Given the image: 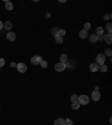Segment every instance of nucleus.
<instances>
[{
	"mask_svg": "<svg viewBox=\"0 0 112 125\" xmlns=\"http://www.w3.org/2000/svg\"><path fill=\"white\" fill-rule=\"evenodd\" d=\"M103 34H104V29H103V27H97L95 35H97V36H102Z\"/></svg>",
	"mask_w": 112,
	"mask_h": 125,
	"instance_id": "obj_13",
	"label": "nucleus"
},
{
	"mask_svg": "<svg viewBox=\"0 0 112 125\" xmlns=\"http://www.w3.org/2000/svg\"><path fill=\"white\" fill-rule=\"evenodd\" d=\"M99 70L102 72V73H105V72L108 70V67L105 66V65H100V66H99Z\"/></svg>",
	"mask_w": 112,
	"mask_h": 125,
	"instance_id": "obj_19",
	"label": "nucleus"
},
{
	"mask_svg": "<svg viewBox=\"0 0 112 125\" xmlns=\"http://www.w3.org/2000/svg\"><path fill=\"white\" fill-rule=\"evenodd\" d=\"M89 39L91 43H97V39H99V36L95 34H92V35H89Z\"/></svg>",
	"mask_w": 112,
	"mask_h": 125,
	"instance_id": "obj_11",
	"label": "nucleus"
},
{
	"mask_svg": "<svg viewBox=\"0 0 112 125\" xmlns=\"http://www.w3.org/2000/svg\"><path fill=\"white\" fill-rule=\"evenodd\" d=\"M89 102H90V98L87 95L78 96V103H80V105H87Z\"/></svg>",
	"mask_w": 112,
	"mask_h": 125,
	"instance_id": "obj_1",
	"label": "nucleus"
},
{
	"mask_svg": "<svg viewBox=\"0 0 112 125\" xmlns=\"http://www.w3.org/2000/svg\"><path fill=\"white\" fill-rule=\"evenodd\" d=\"M110 18H111V15H105L104 16V19H107V20H109Z\"/></svg>",
	"mask_w": 112,
	"mask_h": 125,
	"instance_id": "obj_29",
	"label": "nucleus"
},
{
	"mask_svg": "<svg viewBox=\"0 0 112 125\" xmlns=\"http://www.w3.org/2000/svg\"><path fill=\"white\" fill-rule=\"evenodd\" d=\"M105 29L109 31V34H111V31H112V25H111V22H108V24L105 25Z\"/></svg>",
	"mask_w": 112,
	"mask_h": 125,
	"instance_id": "obj_20",
	"label": "nucleus"
},
{
	"mask_svg": "<svg viewBox=\"0 0 112 125\" xmlns=\"http://www.w3.org/2000/svg\"><path fill=\"white\" fill-rule=\"evenodd\" d=\"M2 28H4V24H2V22L0 21V30L2 29Z\"/></svg>",
	"mask_w": 112,
	"mask_h": 125,
	"instance_id": "obj_31",
	"label": "nucleus"
},
{
	"mask_svg": "<svg viewBox=\"0 0 112 125\" xmlns=\"http://www.w3.org/2000/svg\"><path fill=\"white\" fill-rule=\"evenodd\" d=\"M53 34H54V36L57 35V34H58V29H57V28H54V29H53Z\"/></svg>",
	"mask_w": 112,
	"mask_h": 125,
	"instance_id": "obj_28",
	"label": "nucleus"
},
{
	"mask_svg": "<svg viewBox=\"0 0 112 125\" xmlns=\"http://www.w3.org/2000/svg\"><path fill=\"white\" fill-rule=\"evenodd\" d=\"M97 64L100 66V65H104V62H105V56L104 54H99V55L97 56Z\"/></svg>",
	"mask_w": 112,
	"mask_h": 125,
	"instance_id": "obj_2",
	"label": "nucleus"
},
{
	"mask_svg": "<svg viewBox=\"0 0 112 125\" xmlns=\"http://www.w3.org/2000/svg\"><path fill=\"white\" fill-rule=\"evenodd\" d=\"M5 65V59L4 58H0V67H2Z\"/></svg>",
	"mask_w": 112,
	"mask_h": 125,
	"instance_id": "obj_27",
	"label": "nucleus"
},
{
	"mask_svg": "<svg viewBox=\"0 0 112 125\" xmlns=\"http://www.w3.org/2000/svg\"><path fill=\"white\" fill-rule=\"evenodd\" d=\"M16 67H17V70L19 73H26L27 72V66L25 62H18Z\"/></svg>",
	"mask_w": 112,
	"mask_h": 125,
	"instance_id": "obj_3",
	"label": "nucleus"
},
{
	"mask_svg": "<svg viewBox=\"0 0 112 125\" xmlns=\"http://www.w3.org/2000/svg\"><path fill=\"white\" fill-rule=\"evenodd\" d=\"M71 102L72 103H75V102H78V96L77 95H75V94H73V95L71 96Z\"/></svg>",
	"mask_w": 112,
	"mask_h": 125,
	"instance_id": "obj_18",
	"label": "nucleus"
},
{
	"mask_svg": "<svg viewBox=\"0 0 112 125\" xmlns=\"http://www.w3.org/2000/svg\"><path fill=\"white\" fill-rule=\"evenodd\" d=\"M55 40L57 44H63V37L60 36V35H55Z\"/></svg>",
	"mask_w": 112,
	"mask_h": 125,
	"instance_id": "obj_16",
	"label": "nucleus"
},
{
	"mask_svg": "<svg viewBox=\"0 0 112 125\" xmlns=\"http://www.w3.org/2000/svg\"><path fill=\"white\" fill-rule=\"evenodd\" d=\"M78 35H80V38H81V39H85V38L89 37V33H87V30H85V29H82Z\"/></svg>",
	"mask_w": 112,
	"mask_h": 125,
	"instance_id": "obj_9",
	"label": "nucleus"
},
{
	"mask_svg": "<svg viewBox=\"0 0 112 125\" xmlns=\"http://www.w3.org/2000/svg\"><path fill=\"white\" fill-rule=\"evenodd\" d=\"M10 66L12 67V68H14V67H16V66H17V65H16V64H15V62H11V65H10Z\"/></svg>",
	"mask_w": 112,
	"mask_h": 125,
	"instance_id": "obj_30",
	"label": "nucleus"
},
{
	"mask_svg": "<svg viewBox=\"0 0 112 125\" xmlns=\"http://www.w3.org/2000/svg\"><path fill=\"white\" fill-rule=\"evenodd\" d=\"M7 39L9 41H15L16 40V34L12 33V31H9L7 34Z\"/></svg>",
	"mask_w": 112,
	"mask_h": 125,
	"instance_id": "obj_8",
	"label": "nucleus"
},
{
	"mask_svg": "<svg viewBox=\"0 0 112 125\" xmlns=\"http://www.w3.org/2000/svg\"><path fill=\"white\" fill-rule=\"evenodd\" d=\"M41 60H43V59H41V56H34V57L30 58V62H31L33 65H38V64H41Z\"/></svg>",
	"mask_w": 112,
	"mask_h": 125,
	"instance_id": "obj_5",
	"label": "nucleus"
},
{
	"mask_svg": "<svg viewBox=\"0 0 112 125\" xmlns=\"http://www.w3.org/2000/svg\"><path fill=\"white\" fill-rule=\"evenodd\" d=\"M4 28H5V29H7V30H9V31H10L11 28H12V22H10V21H6V22L4 24Z\"/></svg>",
	"mask_w": 112,
	"mask_h": 125,
	"instance_id": "obj_12",
	"label": "nucleus"
},
{
	"mask_svg": "<svg viewBox=\"0 0 112 125\" xmlns=\"http://www.w3.org/2000/svg\"><path fill=\"white\" fill-rule=\"evenodd\" d=\"M103 39H104L105 43H107L108 45L112 44V35H111V34H107L105 36H103Z\"/></svg>",
	"mask_w": 112,
	"mask_h": 125,
	"instance_id": "obj_7",
	"label": "nucleus"
},
{
	"mask_svg": "<svg viewBox=\"0 0 112 125\" xmlns=\"http://www.w3.org/2000/svg\"><path fill=\"white\" fill-rule=\"evenodd\" d=\"M90 70L92 72V73H95L99 70V65H97V62H93V64H91L90 65Z\"/></svg>",
	"mask_w": 112,
	"mask_h": 125,
	"instance_id": "obj_10",
	"label": "nucleus"
},
{
	"mask_svg": "<svg viewBox=\"0 0 112 125\" xmlns=\"http://www.w3.org/2000/svg\"><path fill=\"white\" fill-rule=\"evenodd\" d=\"M72 124H73V122H72L70 118H66V120H65V125H72Z\"/></svg>",
	"mask_w": 112,
	"mask_h": 125,
	"instance_id": "obj_26",
	"label": "nucleus"
},
{
	"mask_svg": "<svg viewBox=\"0 0 112 125\" xmlns=\"http://www.w3.org/2000/svg\"><path fill=\"white\" fill-rule=\"evenodd\" d=\"M39 65H41V66L43 67V68H47V67H48V62H46V60H44V59H43V60L41 62V64H39Z\"/></svg>",
	"mask_w": 112,
	"mask_h": 125,
	"instance_id": "obj_21",
	"label": "nucleus"
},
{
	"mask_svg": "<svg viewBox=\"0 0 112 125\" xmlns=\"http://www.w3.org/2000/svg\"><path fill=\"white\" fill-rule=\"evenodd\" d=\"M65 34H66V31H65L64 29H58V34H57V35H60V36L63 37Z\"/></svg>",
	"mask_w": 112,
	"mask_h": 125,
	"instance_id": "obj_24",
	"label": "nucleus"
},
{
	"mask_svg": "<svg viewBox=\"0 0 112 125\" xmlns=\"http://www.w3.org/2000/svg\"><path fill=\"white\" fill-rule=\"evenodd\" d=\"M6 9L7 10H12L14 9V5H12V2H10V1H6Z\"/></svg>",
	"mask_w": 112,
	"mask_h": 125,
	"instance_id": "obj_15",
	"label": "nucleus"
},
{
	"mask_svg": "<svg viewBox=\"0 0 112 125\" xmlns=\"http://www.w3.org/2000/svg\"><path fill=\"white\" fill-rule=\"evenodd\" d=\"M111 55H112V50H111V49H110V48L105 49V55L104 56H109V57H110Z\"/></svg>",
	"mask_w": 112,
	"mask_h": 125,
	"instance_id": "obj_23",
	"label": "nucleus"
},
{
	"mask_svg": "<svg viewBox=\"0 0 112 125\" xmlns=\"http://www.w3.org/2000/svg\"><path fill=\"white\" fill-rule=\"evenodd\" d=\"M68 60V57H67V55H65V54H63V55H61V57H60V62H65Z\"/></svg>",
	"mask_w": 112,
	"mask_h": 125,
	"instance_id": "obj_17",
	"label": "nucleus"
},
{
	"mask_svg": "<svg viewBox=\"0 0 112 125\" xmlns=\"http://www.w3.org/2000/svg\"><path fill=\"white\" fill-rule=\"evenodd\" d=\"M72 108H73V110H78V108H80V103H78V102L72 103Z\"/></svg>",
	"mask_w": 112,
	"mask_h": 125,
	"instance_id": "obj_22",
	"label": "nucleus"
},
{
	"mask_svg": "<svg viewBox=\"0 0 112 125\" xmlns=\"http://www.w3.org/2000/svg\"><path fill=\"white\" fill-rule=\"evenodd\" d=\"M65 68H66V66H65V64L64 62H57L55 65V70L56 72H58V73H61V72H64L65 70Z\"/></svg>",
	"mask_w": 112,
	"mask_h": 125,
	"instance_id": "obj_4",
	"label": "nucleus"
},
{
	"mask_svg": "<svg viewBox=\"0 0 112 125\" xmlns=\"http://www.w3.org/2000/svg\"><path fill=\"white\" fill-rule=\"evenodd\" d=\"M90 28H91V24H90V22H86V24H84V29L89 30Z\"/></svg>",
	"mask_w": 112,
	"mask_h": 125,
	"instance_id": "obj_25",
	"label": "nucleus"
},
{
	"mask_svg": "<svg viewBox=\"0 0 112 125\" xmlns=\"http://www.w3.org/2000/svg\"><path fill=\"white\" fill-rule=\"evenodd\" d=\"M54 125H65V120L64 118H57L54 122Z\"/></svg>",
	"mask_w": 112,
	"mask_h": 125,
	"instance_id": "obj_14",
	"label": "nucleus"
},
{
	"mask_svg": "<svg viewBox=\"0 0 112 125\" xmlns=\"http://www.w3.org/2000/svg\"><path fill=\"white\" fill-rule=\"evenodd\" d=\"M91 97H92L93 101L97 102V101L101 98V94L99 93V91H94V92H92V94H91Z\"/></svg>",
	"mask_w": 112,
	"mask_h": 125,
	"instance_id": "obj_6",
	"label": "nucleus"
}]
</instances>
